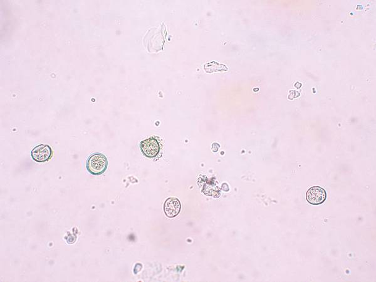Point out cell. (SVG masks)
Segmentation results:
<instances>
[{
	"mask_svg": "<svg viewBox=\"0 0 376 282\" xmlns=\"http://www.w3.org/2000/svg\"><path fill=\"white\" fill-rule=\"evenodd\" d=\"M108 160L105 155L102 153H95L87 159L86 168L93 176H100L108 169Z\"/></svg>",
	"mask_w": 376,
	"mask_h": 282,
	"instance_id": "6da1fadb",
	"label": "cell"
},
{
	"mask_svg": "<svg viewBox=\"0 0 376 282\" xmlns=\"http://www.w3.org/2000/svg\"><path fill=\"white\" fill-rule=\"evenodd\" d=\"M140 148L143 155L148 158H156L161 150L160 144L155 137H150L140 143Z\"/></svg>",
	"mask_w": 376,
	"mask_h": 282,
	"instance_id": "7a4b0ae2",
	"label": "cell"
},
{
	"mask_svg": "<svg viewBox=\"0 0 376 282\" xmlns=\"http://www.w3.org/2000/svg\"><path fill=\"white\" fill-rule=\"evenodd\" d=\"M53 155L51 146L45 145H40L34 148L31 151V158L36 163H45L51 160Z\"/></svg>",
	"mask_w": 376,
	"mask_h": 282,
	"instance_id": "3957f363",
	"label": "cell"
},
{
	"mask_svg": "<svg viewBox=\"0 0 376 282\" xmlns=\"http://www.w3.org/2000/svg\"><path fill=\"white\" fill-rule=\"evenodd\" d=\"M327 198V193L320 186H313L307 191L306 199L312 205H319L324 203Z\"/></svg>",
	"mask_w": 376,
	"mask_h": 282,
	"instance_id": "277c9868",
	"label": "cell"
},
{
	"mask_svg": "<svg viewBox=\"0 0 376 282\" xmlns=\"http://www.w3.org/2000/svg\"><path fill=\"white\" fill-rule=\"evenodd\" d=\"M181 208V203L177 198H168L164 205V213L169 218H174L178 215Z\"/></svg>",
	"mask_w": 376,
	"mask_h": 282,
	"instance_id": "5b68a950",
	"label": "cell"
}]
</instances>
